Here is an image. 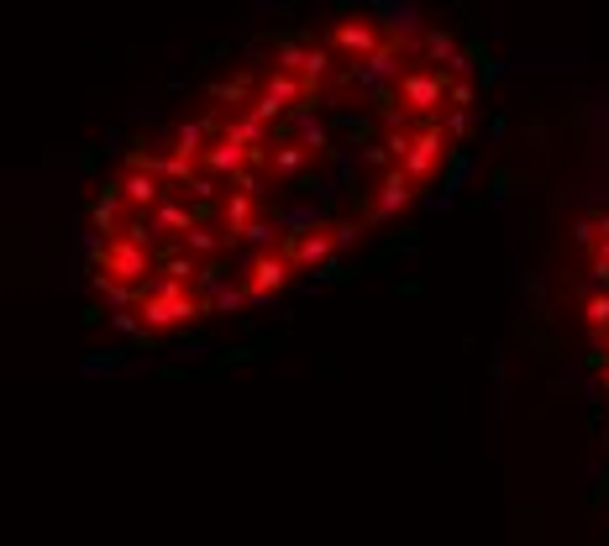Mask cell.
<instances>
[{"label":"cell","instance_id":"cell-1","mask_svg":"<svg viewBox=\"0 0 609 546\" xmlns=\"http://www.w3.org/2000/svg\"><path fill=\"white\" fill-rule=\"evenodd\" d=\"M452 105V80L442 69H410L400 74L394 84V111H389V122H436V116H447Z\"/></svg>","mask_w":609,"mask_h":546},{"label":"cell","instance_id":"cell-3","mask_svg":"<svg viewBox=\"0 0 609 546\" xmlns=\"http://www.w3.org/2000/svg\"><path fill=\"white\" fill-rule=\"evenodd\" d=\"M447 153H452V137H447V126L442 122H426V126H415V137H410V153H405V168L410 179L426 189L436 174H442V163H447Z\"/></svg>","mask_w":609,"mask_h":546},{"label":"cell","instance_id":"cell-5","mask_svg":"<svg viewBox=\"0 0 609 546\" xmlns=\"http://www.w3.org/2000/svg\"><path fill=\"white\" fill-rule=\"evenodd\" d=\"M326 42H331V53H347V59L368 63L379 48H384V27H379L373 17H342V21H331Z\"/></svg>","mask_w":609,"mask_h":546},{"label":"cell","instance_id":"cell-4","mask_svg":"<svg viewBox=\"0 0 609 546\" xmlns=\"http://www.w3.org/2000/svg\"><path fill=\"white\" fill-rule=\"evenodd\" d=\"M415 195H421V184L410 179L405 168H384V174H379V184H373V195H368V226L400 222L410 205H415Z\"/></svg>","mask_w":609,"mask_h":546},{"label":"cell","instance_id":"cell-2","mask_svg":"<svg viewBox=\"0 0 609 546\" xmlns=\"http://www.w3.org/2000/svg\"><path fill=\"white\" fill-rule=\"evenodd\" d=\"M247 111H258L268 126L279 122V116H289V122H295L300 111H316V95L304 90L300 74H285V69H273V74L258 84V95L247 101Z\"/></svg>","mask_w":609,"mask_h":546},{"label":"cell","instance_id":"cell-6","mask_svg":"<svg viewBox=\"0 0 609 546\" xmlns=\"http://www.w3.org/2000/svg\"><path fill=\"white\" fill-rule=\"evenodd\" d=\"M289 126H295V142H300V147H310V153H326V142H331V137H326V126L316 122V111H300Z\"/></svg>","mask_w":609,"mask_h":546},{"label":"cell","instance_id":"cell-7","mask_svg":"<svg viewBox=\"0 0 609 546\" xmlns=\"http://www.w3.org/2000/svg\"><path fill=\"white\" fill-rule=\"evenodd\" d=\"M426 53H431V59H442V63H447L452 74H467V59L457 53V42H452L447 32H431V38H426Z\"/></svg>","mask_w":609,"mask_h":546}]
</instances>
